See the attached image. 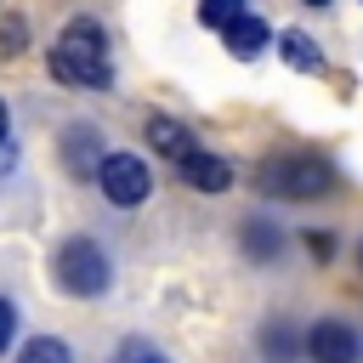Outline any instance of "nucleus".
<instances>
[{"instance_id":"obj_1","label":"nucleus","mask_w":363,"mask_h":363,"mask_svg":"<svg viewBox=\"0 0 363 363\" xmlns=\"http://www.w3.org/2000/svg\"><path fill=\"white\" fill-rule=\"evenodd\" d=\"M51 74H57L62 85H74V91H102V85H113L108 40H102V28H96L91 17L62 23V34H57V45H51Z\"/></svg>"},{"instance_id":"obj_2","label":"nucleus","mask_w":363,"mask_h":363,"mask_svg":"<svg viewBox=\"0 0 363 363\" xmlns=\"http://www.w3.org/2000/svg\"><path fill=\"white\" fill-rule=\"evenodd\" d=\"M255 187L267 193V199H323L329 187H335V164L323 159V153H272V159H261V170H255Z\"/></svg>"},{"instance_id":"obj_3","label":"nucleus","mask_w":363,"mask_h":363,"mask_svg":"<svg viewBox=\"0 0 363 363\" xmlns=\"http://www.w3.org/2000/svg\"><path fill=\"white\" fill-rule=\"evenodd\" d=\"M57 284H62L68 295H79V301L102 295V289L113 284V261H108V250H102L96 238H68V244L57 250Z\"/></svg>"},{"instance_id":"obj_4","label":"nucleus","mask_w":363,"mask_h":363,"mask_svg":"<svg viewBox=\"0 0 363 363\" xmlns=\"http://www.w3.org/2000/svg\"><path fill=\"white\" fill-rule=\"evenodd\" d=\"M91 182H96L102 199L119 204V210H130V204H142V199L153 193V170H147L136 153H102V164H96Z\"/></svg>"},{"instance_id":"obj_5","label":"nucleus","mask_w":363,"mask_h":363,"mask_svg":"<svg viewBox=\"0 0 363 363\" xmlns=\"http://www.w3.org/2000/svg\"><path fill=\"white\" fill-rule=\"evenodd\" d=\"M301 346H306L312 363H357L363 357V340H357V329L346 318H318Z\"/></svg>"},{"instance_id":"obj_6","label":"nucleus","mask_w":363,"mask_h":363,"mask_svg":"<svg viewBox=\"0 0 363 363\" xmlns=\"http://www.w3.org/2000/svg\"><path fill=\"white\" fill-rule=\"evenodd\" d=\"M147 147L159 153V159H170L176 170L199 153V142H193V130L182 125V119H170V113H147Z\"/></svg>"},{"instance_id":"obj_7","label":"nucleus","mask_w":363,"mask_h":363,"mask_svg":"<svg viewBox=\"0 0 363 363\" xmlns=\"http://www.w3.org/2000/svg\"><path fill=\"white\" fill-rule=\"evenodd\" d=\"M102 142H96V130L91 125H74V130H62V159H68V170L74 176H96V164H102Z\"/></svg>"},{"instance_id":"obj_8","label":"nucleus","mask_w":363,"mask_h":363,"mask_svg":"<svg viewBox=\"0 0 363 363\" xmlns=\"http://www.w3.org/2000/svg\"><path fill=\"white\" fill-rule=\"evenodd\" d=\"M182 176H187V187H199V193H227V187H233V164L216 159V153H204V147L182 164Z\"/></svg>"},{"instance_id":"obj_9","label":"nucleus","mask_w":363,"mask_h":363,"mask_svg":"<svg viewBox=\"0 0 363 363\" xmlns=\"http://www.w3.org/2000/svg\"><path fill=\"white\" fill-rule=\"evenodd\" d=\"M221 40H227V51H233V57L244 62V57H255V51L267 45V23H261L255 11H238V17H233V23L221 28Z\"/></svg>"},{"instance_id":"obj_10","label":"nucleus","mask_w":363,"mask_h":363,"mask_svg":"<svg viewBox=\"0 0 363 363\" xmlns=\"http://www.w3.org/2000/svg\"><path fill=\"white\" fill-rule=\"evenodd\" d=\"M238 244H244V255H250V261H272V255L284 250V227H272L267 216H250V221H244V233H238Z\"/></svg>"},{"instance_id":"obj_11","label":"nucleus","mask_w":363,"mask_h":363,"mask_svg":"<svg viewBox=\"0 0 363 363\" xmlns=\"http://www.w3.org/2000/svg\"><path fill=\"white\" fill-rule=\"evenodd\" d=\"M295 352H301V335H295V323H284V318H267V323H261V357H267V363H295Z\"/></svg>"},{"instance_id":"obj_12","label":"nucleus","mask_w":363,"mask_h":363,"mask_svg":"<svg viewBox=\"0 0 363 363\" xmlns=\"http://www.w3.org/2000/svg\"><path fill=\"white\" fill-rule=\"evenodd\" d=\"M278 57L295 68V74H318L323 68V57H318V45H312V34H301V28H289L284 40H278Z\"/></svg>"},{"instance_id":"obj_13","label":"nucleus","mask_w":363,"mask_h":363,"mask_svg":"<svg viewBox=\"0 0 363 363\" xmlns=\"http://www.w3.org/2000/svg\"><path fill=\"white\" fill-rule=\"evenodd\" d=\"M17 363H74V352L57 335H34V340H23V357Z\"/></svg>"},{"instance_id":"obj_14","label":"nucleus","mask_w":363,"mask_h":363,"mask_svg":"<svg viewBox=\"0 0 363 363\" xmlns=\"http://www.w3.org/2000/svg\"><path fill=\"white\" fill-rule=\"evenodd\" d=\"M238 11H244V0H199V23L204 28H227Z\"/></svg>"},{"instance_id":"obj_15","label":"nucleus","mask_w":363,"mask_h":363,"mask_svg":"<svg viewBox=\"0 0 363 363\" xmlns=\"http://www.w3.org/2000/svg\"><path fill=\"white\" fill-rule=\"evenodd\" d=\"M23 45H28V23L23 17H6L0 23V57H17Z\"/></svg>"},{"instance_id":"obj_16","label":"nucleus","mask_w":363,"mask_h":363,"mask_svg":"<svg viewBox=\"0 0 363 363\" xmlns=\"http://www.w3.org/2000/svg\"><path fill=\"white\" fill-rule=\"evenodd\" d=\"M113 363H170V357H164V352H159V346H147V340H125V346H119V357H113Z\"/></svg>"},{"instance_id":"obj_17","label":"nucleus","mask_w":363,"mask_h":363,"mask_svg":"<svg viewBox=\"0 0 363 363\" xmlns=\"http://www.w3.org/2000/svg\"><path fill=\"white\" fill-rule=\"evenodd\" d=\"M11 335H17V306H11V301H0V352L11 346Z\"/></svg>"},{"instance_id":"obj_18","label":"nucleus","mask_w":363,"mask_h":363,"mask_svg":"<svg viewBox=\"0 0 363 363\" xmlns=\"http://www.w3.org/2000/svg\"><path fill=\"white\" fill-rule=\"evenodd\" d=\"M306 244H312V255H318V261H329V250H335V244H329V238H323V233H312V238H306Z\"/></svg>"},{"instance_id":"obj_19","label":"nucleus","mask_w":363,"mask_h":363,"mask_svg":"<svg viewBox=\"0 0 363 363\" xmlns=\"http://www.w3.org/2000/svg\"><path fill=\"white\" fill-rule=\"evenodd\" d=\"M0 142H6V102H0Z\"/></svg>"},{"instance_id":"obj_20","label":"nucleus","mask_w":363,"mask_h":363,"mask_svg":"<svg viewBox=\"0 0 363 363\" xmlns=\"http://www.w3.org/2000/svg\"><path fill=\"white\" fill-rule=\"evenodd\" d=\"M306 6H329V0H306Z\"/></svg>"},{"instance_id":"obj_21","label":"nucleus","mask_w":363,"mask_h":363,"mask_svg":"<svg viewBox=\"0 0 363 363\" xmlns=\"http://www.w3.org/2000/svg\"><path fill=\"white\" fill-rule=\"evenodd\" d=\"M357 261H363V250H357Z\"/></svg>"}]
</instances>
